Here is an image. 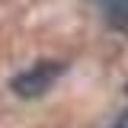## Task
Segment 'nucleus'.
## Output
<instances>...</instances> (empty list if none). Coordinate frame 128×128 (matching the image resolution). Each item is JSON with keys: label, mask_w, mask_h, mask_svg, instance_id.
Returning <instances> with one entry per match:
<instances>
[{"label": "nucleus", "mask_w": 128, "mask_h": 128, "mask_svg": "<svg viewBox=\"0 0 128 128\" xmlns=\"http://www.w3.org/2000/svg\"><path fill=\"white\" fill-rule=\"evenodd\" d=\"M102 16H106V26H109V29L125 32L128 29V0H106Z\"/></svg>", "instance_id": "nucleus-2"}, {"label": "nucleus", "mask_w": 128, "mask_h": 128, "mask_svg": "<svg viewBox=\"0 0 128 128\" xmlns=\"http://www.w3.org/2000/svg\"><path fill=\"white\" fill-rule=\"evenodd\" d=\"M64 74V64L61 61H38L32 64L29 70H22V74H16L13 83H10V90H13L19 99H42V96L54 86V80Z\"/></svg>", "instance_id": "nucleus-1"}, {"label": "nucleus", "mask_w": 128, "mask_h": 128, "mask_svg": "<svg viewBox=\"0 0 128 128\" xmlns=\"http://www.w3.org/2000/svg\"><path fill=\"white\" fill-rule=\"evenodd\" d=\"M109 128H128V109L122 112V115H118V118H115V122H112Z\"/></svg>", "instance_id": "nucleus-3"}]
</instances>
